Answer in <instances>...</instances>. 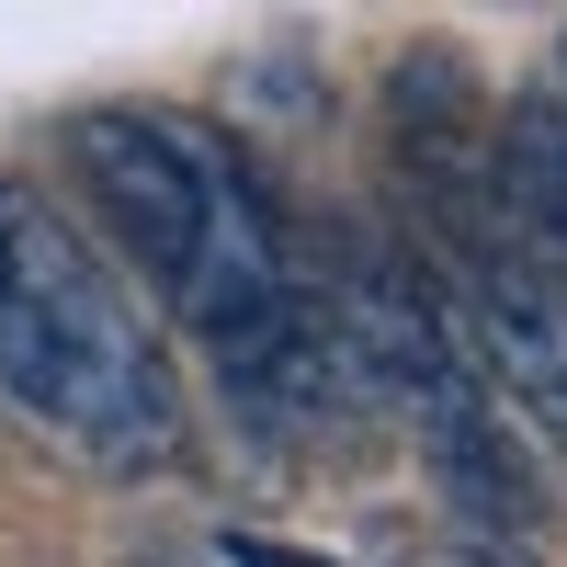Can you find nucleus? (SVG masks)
<instances>
[{
	"mask_svg": "<svg viewBox=\"0 0 567 567\" xmlns=\"http://www.w3.org/2000/svg\"><path fill=\"white\" fill-rule=\"evenodd\" d=\"M69 171H80L91 216L114 227L125 272L205 341L216 374L250 363L261 341H284L318 307L261 171L216 125L159 114V103H103V114H69Z\"/></svg>",
	"mask_w": 567,
	"mask_h": 567,
	"instance_id": "f257e3e1",
	"label": "nucleus"
},
{
	"mask_svg": "<svg viewBox=\"0 0 567 567\" xmlns=\"http://www.w3.org/2000/svg\"><path fill=\"white\" fill-rule=\"evenodd\" d=\"M0 398L103 477H148L182 454L171 363L148 352L125 284L12 171H0Z\"/></svg>",
	"mask_w": 567,
	"mask_h": 567,
	"instance_id": "f03ea898",
	"label": "nucleus"
},
{
	"mask_svg": "<svg viewBox=\"0 0 567 567\" xmlns=\"http://www.w3.org/2000/svg\"><path fill=\"white\" fill-rule=\"evenodd\" d=\"M454 318H465V341H477V374L545 443H567V272L534 261L488 216L477 239H454Z\"/></svg>",
	"mask_w": 567,
	"mask_h": 567,
	"instance_id": "7ed1b4c3",
	"label": "nucleus"
},
{
	"mask_svg": "<svg viewBox=\"0 0 567 567\" xmlns=\"http://www.w3.org/2000/svg\"><path fill=\"white\" fill-rule=\"evenodd\" d=\"M227 567H318V556H284L272 534H227Z\"/></svg>",
	"mask_w": 567,
	"mask_h": 567,
	"instance_id": "20e7f679",
	"label": "nucleus"
},
{
	"mask_svg": "<svg viewBox=\"0 0 567 567\" xmlns=\"http://www.w3.org/2000/svg\"><path fill=\"white\" fill-rule=\"evenodd\" d=\"M545 91H556V103H567V45H556V80H545Z\"/></svg>",
	"mask_w": 567,
	"mask_h": 567,
	"instance_id": "39448f33",
	"label": "nucleus"
}]
</instances>
